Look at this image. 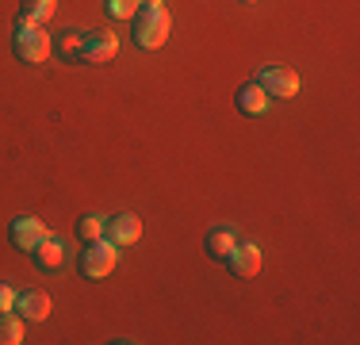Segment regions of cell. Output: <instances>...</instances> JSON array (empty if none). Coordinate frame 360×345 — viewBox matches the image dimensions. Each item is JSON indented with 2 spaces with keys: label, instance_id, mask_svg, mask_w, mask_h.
Listing matches in <instances>:
<instances>
[{
  "label": "cell",
  "instance_id": "6da1fadb",
  "mask_svg": "<svg viewBox=\"0 0 360 345\" xmlns=\"http://www.w3.org/2000/svg\"><path fill=\"white\" fill-rule=\"evenodd\" d=\"M12 54L15 62H27V65H39L54 54V39L42 23H31V20H15V34H12Z\"/></svg>",
  "mask_w": 360,
  "mask_h": 345
},
{
  "label": "cell",
  "instance_id": "7a4b0ae2",
  "mask_svg": "<svg viewBox=\"0 0 360 345\" xmlns=\"http://www.w3.org/2000/svg\"><path fill=\"white\" fill-rule=\"evenodd\" d=\"M134 46L139 50H158V46H165V39H169V31H173V20H169V12L165 8H139V15H134Z\"/></svg>",
  "mask_w": 360,
  "mask_h": 345
},
{
  "label": "cell",
  "instance_id": "3957f363",
  "mask_svg": "<svg viewBox=\"0 0 360 345\" xmlns=\"http://www.w3.org/2000/svg\"><path fill=\"white\" fill-rule=\"evenodd\" d=\"M115 261H119V246L111 238H96V242H84L81 257H77V269H81L84 280H104L115 269Z\"/></svg>",
  "mask_w": 360,
  "mask_h": 345
},
{
  "label": "cell",
  "instance_id": "277c9868",
  "mask_svg": "<svg viewBox=\"0 0 360 345\" xmlns=\"http://www.w3.org/2000/svg\"><path fill=\"white\" fill-rule=\"evenodd\" d=\"M46 234H50L46 222H39L35 215H15L12 227H8V242H12L20 253H35V246H39Z\"/></svg>",
  "mask_w": 360,
  "mask_h": 345
},
{
  "label": "cell",
  "instance_id": "5b68a950",
  "mask_svg": "<svg viewBox=\"0 0 360 345\" xmlns=\"http://www.w3.org/2000/svg\"><path fill=\"white\" fill-rule=\"evenodd\" d=\"M257 84H261L264 92H269V100H291L299 92V73L295 69H284V65H269L257 73Z\"/></svg>",
  "mask_w": 360,
  "mask_h": 345
},
{
  "label": "cell",
  "instance_id": "8992f818",
  "mask_svg": "<svg viewBox=\"0 0 360 345\" xmlns=\"http://www.w3.org/2000/svg\"><path fill=\"white\" fill-rule=\"evenodd\" d=\"M115 50H119L115 31L92 27V31H84V42H81V62H92V65L111 62V58H115Z\"/></svg>",
  "mask_w": 360,
  "mask_h": 345
},
{
  "label": "cell",
  "instance_id": "52a82bcc",
  "mask_svg": "<svg viewBox=\"0 0 360 345\" xmlns=\"http://www.w3.org/2000/svg\"><path fill=\"white\" fill-rule=\"evenodd\" d=\"M226 269H230V276H238V280H253V276L261 272V249H257L253 242H238L226 253Z\"/></svg>",
  "mask_w": 360,
  "mask_h": 345
},
{
  "label": "cell",
  "instance_id": "ba28073f",
  "mask_svg": "<svg viewBox=\"0 0 360 345\" xmlns=\"http://www.w3.org/2000/svg\"><path fill=\"white\" fill-rule=\"evenodd\" d=\"M50 296L39 288H27V291H15V315L23 318V322H42V318H50Z\"/></svg>",
  "mask_w": 360,
  "mask_h": 345
},
{
  "label": "cell",
  "instance_id": "9c48e42d",
  "mask_svg": "<svg viewBox=\"0 0 360 345\" xmlns=\"http://www.w3.org/2000/svg\"><path fill=\"white\" fill-rule=\"evenodd\" d=\"M104 238H111L115 246H134V242L142 238V219H139V215H131V211L115 215V219L104 222Z\"/></svg>",
  "mask_w": 360,
  "mask_h": 345
},
{
  "label": "cell",
  "instance_id": "30bf717a",
  "mask_svg": "<svg viewBox=\"0 0 360 345\" xmlns=\"http://www.w3.org/2000/svg\"><path fill=\"white\" fill-rule=\"evenodd\" d=\"M264 108H269V92L257 81L238 89V111H242V115H264Z\"/></svg>",
  "mask_w": 360,
  "mask_h": 345
},
{
  "label": "cell",
  "instance_id": "8fae6325",
  "mask_svg": "<svg viewBox=\"0 0 360 345\" xmlns=\"http://www.w3.org/2000/svg\"><path fill=\"white\" fill-rule=\"evenodd\" d=\"M39 261V269H58V265H62V257H65V249H62V242H58L54 234H46L35 246V253H31Z\"/></svg>",
  "mask_w": 360,
  "mask_h": 345
},
{
  "label": "cell",
  "instance_id": "7c38bea8",
  "mask_svg": "<svg viewBox=\"0 0 360 345\" xmlns=\"http://www.w3.org/2000/svg\"><path fill=\"white\" fill-rule=\"evenodd\" d=\"M238 246V234H234V227H215L207 234V253L215 257V261H226V253Z\"/></svg>",
  "mask_w": 360,
  "mask_h": 345
},
{
  "label": "cell",
  "instance_id": "4fadbf2b",
  "mask_svg": "<svg viewBox=\"0 0 360 345\" xmlns=\"http://www.w3.org/2000/svg\"><path fill=\"white\" fill-rule=\"evenodd\" d=\"M81 42H84V31L81 27H65L62 39L54 42L58 54H62V62H81Z\"/></svg>",
  "mask_w": 360,
  "mask_h": 345
},
{
  "label": "cell",
  "instance_id": "5bb4252c",
  "mask_svg": "<svg viewBox=\"0 0 360 345\" xmlns=\"http://www.w3.org/2000/svg\"><path fill=\"white\" fill-rule=\"evenodd\" d=\"M54 12H58V0H23V4H20V15H23V20H31V23L54 20Z\"/></svg>",
  "mask_w": 360,
  "mask_h": 345
},
{
  "label": "cell",
  "instance_id": "9a60e30c",
  "mask_svg": "<svg viewBox=\"0 0 360 345\" xmlns=\"http://www.w3.org/2000/svg\"><path fill=\"white\" fill-rule=\"evenodd\" d=\"M23 341V318L20 315H0V345H20Z\"/></svg>",
  "mask_w": 360,
  "mask_h": 345
},
{
  "label": "cell",
  "instance_id": "2e32d148",
  "mask_svg": "<svg viewBox=\"0 0 360 345\" xmlns=\"http://www.w3.org/2000/svg\"><path fill=\"white\" fill-rule=\"evenodd\" d=\"M77 238L81 242L104 238V219H96V215H81V219H77Z\"/></svg>",
  "mask_w": 360,
  "mask_h": 345
},
{
  "label": "cell",
  "instance_id": "e0dca14e",
  "mask_svg": "<svg viewBox=\"0 0 360 345\" xmlns=\"http://www.w3.org/2000/svg\"><path fill=\"white\" fill-rule=\"evenodd\" d=\"M104 8H108L111 20H134L139 8H142V0H104Z\"/></svg>",
  "mask_w": 360,
  "mask_h": 345
},
{
  "label": "cell",
  "instance_id": "ac0fdd59",
  "mask_svg": "<svg viewBox=\"0 0 360 345\" xmlns=\"http://www.w3.org/2000/svg\"><path fill=\"white\" fill-rule=\"evenodd\" d=\"M12 307H15V288H12V284L0 280V315H8Z\"/></svg>",
  "mask_w": 360,
  "mask_h": 345
},
{
  "label": "cell",
  "instance_id": "d6986e66",
  "mask_svg": "<svg viewBox=\"0 0 360 345\" xmlns=\"http://www.w3.org/2000/svg\"><path fill=\"white\" fill-rule=\"evenodd\" d=\"M146 8H165V0H142Z\"/></svg>",
  "mask_w": 360,
  "mask_h": 345
},
{
  "label": "cell",
  "instance_id": "ffe728a7",
  "mask_svg": "<svg viewBox=\"0 0 360 345\" xmlns=\"http://www.w3.org/2000/svg\"><path fill=\"white\" fill-rule=\"evenodd\" d=\"M242 4H253V0H242Z\"/></svg>",
  "mask_w": 360,
  "mask_h": 345
}]
</instances>
